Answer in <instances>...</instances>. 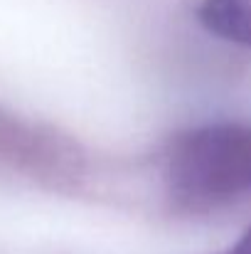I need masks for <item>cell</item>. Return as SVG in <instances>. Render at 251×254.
Segmentation results:
<instances>
[{"label": "cell", "instance_id": "3957f363", "mask_svg": "<svg viewBox=\"0 0 251 254\" xmlns=\"http://www.w3.org/2000/svg\"><path fill=\"white\" fill-rule=\"evenodd\" d=\"M232 254H251V230L242 237V242L237 245V250H234Z\"/></svg>", "mask_w": 251, "mask_h": 254}, {"label": "cell", "instance_id": "7a4b0ae2", "mask_svg": "<svg viewBox=\"0 0 251 254\" xmlns=\"http://www.w3.org/2000/svg\"><path fill=\"white\" fill-rule=\"evenodd\" d=\"M200 22L227 42L251 47V0H202Z\"/></svg>", "mask_w": 251, "mask_h": 254}, {"label": "cell", "instance_id": "6da1fadb", "mask_svg": "<svg viewBox=\"0 0 251 254\" xmlns=\"http://www.w3.org/2000/svg\"><path fill=\"white\" fill-rule=\"evenodd\" d=\"M170 200L187 212H217L251 197V126L204 124L180 133L165 158Z\"/></svg>", "mask_w": 251, "mask_h": 254}]
</instances>
